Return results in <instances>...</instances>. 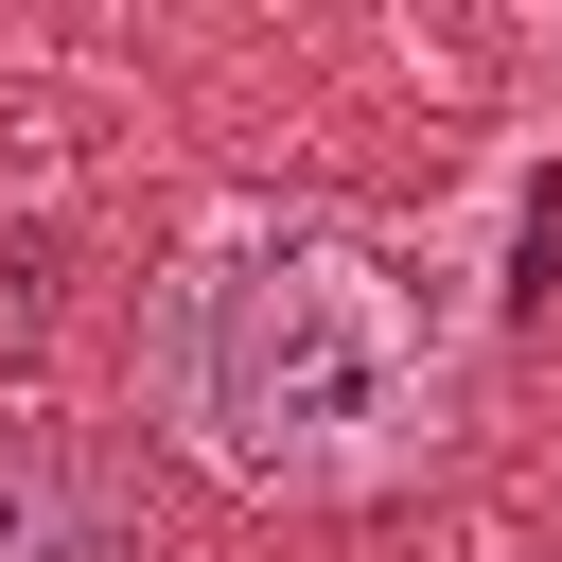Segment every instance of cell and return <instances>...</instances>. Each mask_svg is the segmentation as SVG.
I'll use <instances>...</instances> for the list:
<instances>
[{
  "label": "cell",
  "instance_id": "1",
  "mask_svg": "<svg viewBox=\"0 0 562 562\" xmlns=\"http://www.w3.org/2000/svg\"><path fill=\"white\" fill-rule=\"evenodd\" d=\"M140 422L263 509H334V492H386L439 457L457 316L422 299L404 246H369L334 211H246V228L176 246V281L140 299Z\"/></svg>",
  "mask_w": 562,
  "mask_h": 562
}]
</instances>
